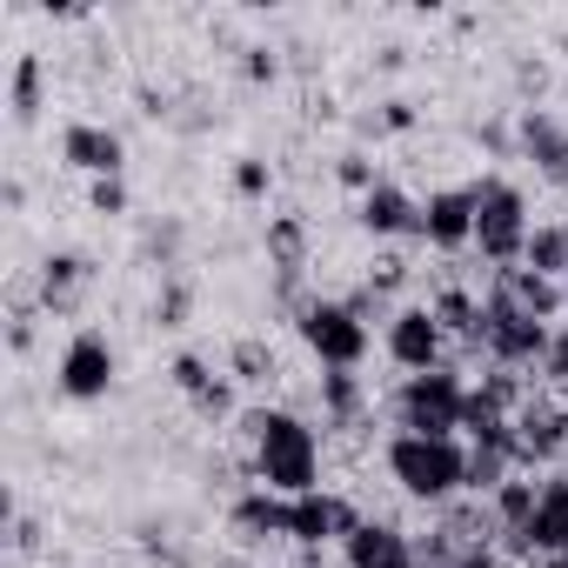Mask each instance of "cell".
<instances>
[{"label": "cell", "instance_id": "obj_1", "mask_svg": "<svg viewBox=\"0 0 568 568\" xmlns=\"http://www.w3.org/2000/svg\"><path fill=\"white\" fill-rule=\"evenodd\" d=\"M241 448H247V475L254 488H274V495H308V488H328L322 481V435L308 415L295 408H241L234 422Z\"/></svg>", "mask_w": 568, "mask_h": 568}, {"label": "cell", "instance_id": "obj_2", "mask_svg": "<svg viewBox=\"0 0 568 568\" xmlns=\"http://www.w3.org/2000/svg\"><path fill=\"white\" fill-rule=\"evenodd\" d=\"M382 468H388V481L408 495V501H422V508H448V501H462L468 495V448L462 442H435V435H388V448H382Z\"/></svg>", "mask_w": 568, "mask_h": 568}, {"label": "cell", "instance_id": "obj_3", "mask_svg": "<svg viewBox=\"0 0 568 568\" xmlns=\"http://www.w3.org/2000/svg\"><path fill=\"white\" fill-rule=\"evenodd\" d=\"M462 408H468V375L428 368V375H402L388 395V422L395 435H435V442H462Z\"/></svg>", "mask_w": 568, "mask_h": 568}, {"label": "cell", "instance_id": "obj_4", "mask_svg": "<svg viewBox=\"0 0 568 568\" xmlns=\"http://www.w3.org/2000/svg\"><path fill=\"white\" fill-rule=\"evenodd\" d=\"M528 227H535L528 194L508 174H481L475 181V254L488 267H515L521 247H528Z\"/></svg>", "mask_w": 568, "mask_h": 568}, {"label": "cell", "instance_id": "obj_5", "mask_svg": "<svg viewBox=\"0 0 568 568\" xmlns=\"http://www.w3.org/2000/svg\"><path fill=\"white\" fill-rule=\"evenodd\" d=\"M295 335H302V348H308L322 368H355V375H362V362H368V348H375V328L355 322L342 295H315V302L295 315Z\"/></svg>", "mask_w": 568, "mask_h": 568}, {"label": "cell", "instance_id": "obj_6", "mask_svg": "<svg viewBox=\"0 0 568 568\" xmlns=\"http://www.w3.org/2000/svg\"><path fill=\"white\" fill-rule=\"evenodd\" d=\"M548 342H555L548 322H535V315H521V308L481 295V362H488V368H508V375H528V368H535V375H541Z\"/></svg>", "mask_w": 568, "mask_h": 568}, {"label": "cell", "instance_id": "obj_7", "mask_svg": "<svg viewBox=\"0 0 568 568\" xmlns=\"http://www.w3.org/2000/svg\"><path fill=\"white\" fill-rule=\"evenodd\" d=\"M114 375H121L114 342H108L101 328H74L68 348H61V362H54V388H61L68 402H108V395H114Z\"/></svg>", "mask_w": 568, "mask_h": 568}, {"label": "cell", "instance_id": "obj_8", "mask_svg": "<svg viewBox=\"0 0 568 568\" xmlns=\"http://www.w3.org/2000/svg\"><path fill=\"white\" fill-rule=\"evenodd\" d=\"M362 521H368L362 501L342 495V488H308V495L288 501V541H295V548H328V541L342 548Z\"/></svg>", "mask_w": 568, "mask_h": 568}, {"label": "cell", "instance_id": "obj_9", "mask_svg": "<svg viewBox=\"0 0 568 568\" xmlns=\"http://www.w3.org/2000/svg\"><path fill=\"white\" fill-rule=\"evenodd\" d=\"M382 348H388V362H395L402 375L448 368V335H442V322H435V308H428V302H402V308H395V322L382 328Z\"/></svg>", "mask_w": 568, "mask_h": 568}, {"label": "cell", "instance_id": "obj_10", "mask_svg": "<svg viewBox=\"0 0 568 568\" xmlns=\"http://www.w3.org/2000/svg\"><path fill=\"white\" fill-rule=\"evenodd\" d=\"M415 241L428 254H462L475 247V181L462 187H428L422 214H415Z\"/></svg>", "mask_w": 568, "mask_h": 568}, {"label": "cell", "instance_id": "obj_11", "mask_svg": "<svg viewBox=\"0 0 568 568\" xmlns=\"http://www.w3.org/2000/svg\"><path fill=\"white\" fill-rule=\"evenodd\" d=\"M561 455H568L561 402L555 395H528L515 408V462H521V475H548V468H561Z\"/></svg>", "mask_w": 568, "mask_h": 568}, {"label": "cell", "instance_id": "obj_12", "mask_svg": "<svg viewBox=\"0 0 568 568\" xmlns=\"http://www.w3.org/2000/svg\"><path fill=\"white\" fill-rule=\"evenodd\" d=\"M515 154L548 181V187H568V121L555 108H521L515 114Z\"/></svg>", "mask_w": 568, "mask_h": 568}, {"label": "cell", "instance_id": "obj_13", "mask_svg": "<svg viewBox=\"0 0 568 568\" xmlns=\"http://www.w3.org/2000/svg\"><path fill=\"white\" fill-rule=\"evenodd\" d=\"M227 541L241 555L267 548V541H288V495H274V488H241L227 501Z\"/></svg>", "mask_w": 568, "mask_h": 568}, {"label": "cell", "instance_id": "obj_14", "mask_svg": "<svg viewBox=\"0 0 568 568\" xmlns=\"http://www.w3.org/2000/svg\"><path fill=\"white\" fill-rule=\"evenodd\" d=\"M481 295H495V302H508V308H521V315H535V322H548V328H561V315H568V295H561V281H548V274H535V267H488V288Z\"/></svg>", "mask_w": 568, "mask_h": 568}, {"label": "cell", "instance_id": "obj_15", "mask_svg": "<svg viewBox=\"0 0 568 568\" xmlns=\"http://www.w3.org/2000/svg\"><path fill=\"white\" fill-rule=\"evenodd\" d=\"M61 161L81 168V174H94V181H121V168H128V141H121V128L81 114V121L61 128Z\"/></svg>", "mask_w": 568, "mask_h": 568}, {"label": "cell", "instance_id": "obj_16", "mask_svg": "<svg viewBox=\"0 0 568 568\" xmlns=\"http://www.w3.org/2000/svg\"><path fill=\"white\" fill-rule=\"evenodd\" d=\"M315 402H322V428H335V435H355L375 422V388L355 368H322Z\"/></svg>", "mask_w": 568, "mask_h": 568}, {"label": "cell", "instance_id": "obj_17", "mask_svg": "<svg viewBox=\"0 0 568 568\" xmlns=\"http://www.w3.org/2000/svg\"><path fill=\"white\" fill-rule=\"evenodd\" d=\"M342 568H415V535L388 515H368L342 541Z\"/></svg>", "mask_w": 568, "mask_h": 568}, {"label": "cell", "instance_id": "obj_18", "mask_svg": "<svg viewBox=\"0 0 568 568\" xmlns=\"http://www.w3.org/2000/svg\"><path fill=\"white\" fill-rule=\"evenodd\" d=\"M88 288H94V261H88V254H48V261H41V281H34L41 315H54V322L81 315Z\"/></svg>", "mask_w": 568, "mask_h": 568}, {"label": "cell", "instance_id": "obj_19", "mask_svg": "<svg viewBox=\"0 0 568 568\" xmlns=\"http://www.w3.org/2000/svg\"><path fill=\"white\" fill-rule=\"evenodd\" d=\"M415 214H422V201L402 187V181H382V187H368L362 194V207H355V221L375 234V241H415Z\"/></svg>", "mask_w": 568, "mask_h": 568}, {"label": "cell", "instance_id": "obj_20", "mask_svg": "<svg viewBox=\"0 0 568 568\" xmlns=\"http://www.w3.org/2000/svg\"><path fill=\"white\" fill-rule=\"evenodd\" d=\"M528 548H535V561H548V555L568 548V468H548L541 475V501H535V521H528Z\"/></svg>", "mask_w": 568, "mask_h": 568}, {"label": "cell", "instance_id": "obj_21", "mask_svg": "<svg viewBox=\"0 0 568 568\" xmlns=\"http://www.w3.org/2000/svg\"><path fill=\"white\" fill-rule=\"evenodd\" d=\"M468 448V495H495L508 475H521V462H515V428H501V435H475V442H462Z\"/></svg>", "mask_w": 568, "mask_h": 568}, {"label": "cell", "instance_id": "obj_22", "mask_svg": "<svg viewBox=\"0 0 568 568\" xmlns=\"http://www.w3.org/2000/svg\"><path fill=\"white\" fill-rule=\"evenodd\" d=\"M428 308H435V322H442L448 342H462L468 355H481V295H475V288H462V281H442V288L428 295Z\"/></svg>", "mask_w": 568, "mask_h": 568}, {"label": "cell", "instance_id": "obj_23", "mask_svg": "<svg viewBox=\"0 0 568 568\" xmlns=\"http://www.w3.org/2000/svg\"><path fill=\"white\" fill-rule=\"evenodd\" d=\"M261 247H267L274 281H308V254H315V241H308V221H302V214H274Z\"/></svg>", "mask_w": 568, "mask_h": 568}, {"label": "cell", "instance_id": "obj_24", "mask_svg": "<svg viewBox=\"0 0 568 568\" xmlns=\"http://www.w3.org/2000/svg\"><path fill=\"white\" fill-rule=\"evenodd\" d=\"M227 375H234V388H274V375H281L274 342H267V335H241V342L227 348Z\"/></svg>", "mask_w": 568, "mask_h": 568}, {"label": "cell", "instance_id": "obj_25", "mask_svg": "<svg viewBox=\"0 0 568 568\" xmlns=\"http://www.w3.org/2000/svg\"><path fill=\"white\" fill-rule=\"evenodd\" d=\"M8 108H14V121H21V128H34V121H41V108H48V61H41V54H21V61H14Z\"/></svg>", "mask_w": 568, "mask_h": 568}, {"label": "cell", "instance_id": "obj_26", "mask_svg": "<svg viewBox=\"0 0 568 568\" xmlns=\"http://www.w3.org/2000/svg\"><path fill=\"white\" fill-rule=\"evenodd\" d=\"M521 267L561 281V274H568V227H561V221H535V227H528V247H521Z\"/></svg>", "mask_w": 568, "mask_h": 568}, {"label": "cell", "instance_id": "obj_27", "mask_svg": "<svg viewBox=\"0 0 568 568\" xmlns=\"http://www.w3.org/2000/svg\"><path fill=\"white\" fill-rule=\"evenodd\" d=\"M408 274H415V261H408L402 247H382V254L368 261V274H362V281H368L375 295H388V302H395V295L408 288Z\"/></svg>", "mask_w": 568, "mask_h": 568}, {"label": "cell", "instance_id": "obj_28", "mask_svg": "<svg viewBox=\"0 0 568 568\" xmlns=\"http://www.w3.org/2000/svg\"><path fill=\"white\" fill-rule=\"evenodd\" d=\"M187 308H194V288H187L181 274H168V281H161V295H154V322H161V328H181Z\"/></svg>", "mask_w": 568, "mask_h": 568}, {"label": "cell", "instance_id": "obj_29", "mask_svg": "<svg viewBox=\"0 0 568 568\" xmlns=\"http://www.w3.org/2000/svg\"><path fill=\"white\" fill-rule=\"evenodd\" d=\"M168 382H174L181 395H201V388L214 382V368H207V355H194V348H181V355L168 362Z\"/></svg>", "mask_w": 568, "mask_h": 568}, {"label": "cell", "instance_id": "obj_30", "mask_svg": "<svg viewBox=\"0 0 568 568\" xmlns=\"http://www.w3.org/2000/svg\"><path fill=\"white\" fill-rule=\"evenodd\" d=\"M515 94H521V108H541V94H548V61L521 54V61H515Z\"/></svg>", "mask_w": 568, "mask_h": 568}, {"label": "cell", "instance_id": "obj_31", "mask_svg": "<svg viewBox=\"0 0 568 568\" xmlns=\"http://www.w3.org/2000/svg\"><path fill=\"white\" fill-rule=\"evenodd\" d=\"M335 181H342V187H355V194H368V187H382V174H375V161H368L362 148H348V154L335 161Z\"/></svg>", "mask_w": 568, "mask_h": 568}, {"label": "cell", "instance_id": "obj_32", "mask_svg": "<svg viewBox=\"0 0 568 568\" xmlns=\"http://www.w3.org/2000/svg\"><path fill=\"white\" fill-rule=\"evenodd\" d=\"M267 187H274V168H267V161H254V154L234 161V194H241V201H267Z\"/></svg>", "mask_w": 568, "mask_h": 568}, {"label": "cell", "instance_id": "obj_33", "mask_svg": "<svg viewBox=\"0 0 568 568\" xmlns=\"http://www.w3.org/2000/svg\"><path fill=\"white\" fill-rule=\"evenodd\" d=\"M535 382H548L555 395L568 388V322L555 328V342H548V355H541V375H535Z\"/></svg>", "mask_w": 568, "mask_h": 568}, {"label": "cell", "instance_id": "obj_34", "mask_svg": "<svg viewBox=\"0 0 568 568\" xmlns=\"http://www.w3.org/2000/svg\"><path fill=\"white\" fill-rule=\"evenodd\" d=\"M241 74L261 88V81H281V54L267 48V41H254V48H241Z\"/></svg>", "mask_w": 568, "mask_h": 568}, {"label": "cell", "instance_id": "obj_35", "mask_svg": "<svg viewBox=\"0 0 568 568\" xmlns=\"http://www.w3.org/2000/svg\"><path fill=\"white\" fill-rule=\"evenodd\" d=\"M88 207H94V214H108V221H114V214H128V181H94V187H88Z\"/></svg>", "mask_w": 568, "mask_h": 568}, {"label": "cell", "instance_id": "obj_36", "mask_svg": "<svg viewBox=\"0 0 568 568\" xmlns=\"http://www.w3.org/2000/svg\"><path fill=\"white\" fill-rule=\"evenodd\" d=\"M541 568H568V548H561V555H548V561H541Z\"/></svg>", "mask_w": 568, "mask_h": 568}, {"label": "cell", "instance_id": "obj_37", "mask_svg": "<svg viewBox=\"0 0 568 568\" xmlns=\"http://www.w3.org/2000/svg\"><path fill=\"white\" fill-rule=\"evenodd\" d=\"M555 221H561V227H568V207H561V214H555Z\"/></svg>", "mask_w": 568, "mask_h": 568}, {"label": "cell", "instance_id": "obj_38", "mask_svg": "<svg viewBox=\"0 0 568 568\" xmlns=\"http://www.w3.org/2000/svg\"><path fill=\"white\" fill-rule=\"evenodd\" d=\"M561 295H568V274H561Z\"/></svg>", "mask_w": 568, "mask_h": 568}]
</instances>
